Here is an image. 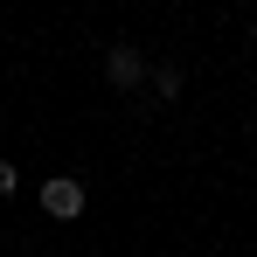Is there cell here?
<instances>
[{
  "label": "cell",
  "mask_w": 257,
  "mask_h": 257,
  "mask_svg": "<svg viewBox=\"0 0 257 257\" xmlns=\"http://www.w3.org/2000/svg\"><path fill=\"white\" fill-rule=\"evenodd\" d=\"M84 181H70V174H56V181H42V215H56V222H77L84 215Z\"/></svg>",
  "instance_id": "obj_1"
},
{
  "label": "cell",
  "mask_w": 257,
  "mask_h": 257,
  "mask_svg": "<svg viewBox=\"0 0 257 257\" xmlns=\"http://www.w3.org/2000/svg\"><path fill=\"white\" fill-rule=\"evenodd\" d=\"M104 77H111L118 90H139V84H146V56H139L132 42H118L111 56H104Z\"/></svg>",
  "instance_id": "obj_2"
},
{
  "label": "cell",
  "mask_w": 257,
  "mask_h": 257,
  "mask_svg": "<svg viewBox=\"0 0 257 257\" xmlns=\"http://www.w3.org/2000/svg\"><path fill=\"white\" fill-rule=\"evenodd\" d=\"M146 84H153V97H181V70L160 63V70H146Z\"/></svg>",
  "instance_id": "obj_3"
},
{
  "label": "cell",
  "mask_w": 257,
  "mask_h": 257,
  "mask_svg": "<svg viewBox=\"0 0 257 257\" xmlns=\"http://www.w3.org/2000/svg\"><path fill=\"white\" fill-rule=\"evenodd\" d=\"M14 188H21V174H14V167H7V160H0V202H7Z\"/></svg>",
  "instance_id": "obj_4"
}]
</instances>
